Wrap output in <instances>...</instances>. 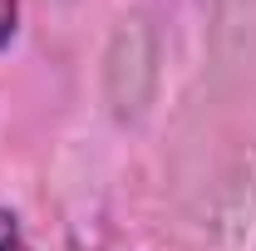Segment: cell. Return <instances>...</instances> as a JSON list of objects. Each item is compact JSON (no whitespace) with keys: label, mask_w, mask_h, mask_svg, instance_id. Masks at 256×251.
<instances>
[{"label":"cell","mask_w":256,"mask_h":251,"mask_svg":"<svg viewBox=\"0 0 256 251\" xmlns=\"http://www.w3.org/2000/svg\"><path fill=\"white\" fill-rule=\"evenodd\" d=\"M0 251H34L30 242H25V226H20V217H15L10 207H0Z\"/></svg>","instance_id":"obj_1"},{"label":"cell","mask_w":256,"mask_h":251,"mask_svg":"<svg viewBox=\"0 0 256 251\" xmlns=\"http://www.w3.org/2000/svg\"><path fill=\"white\" fill-rule=\"evenodd\" d=\"M15 30H20V0H0V50L15 40Z\"/></svg>","instance_id":"obj_2"}]
</instances>
